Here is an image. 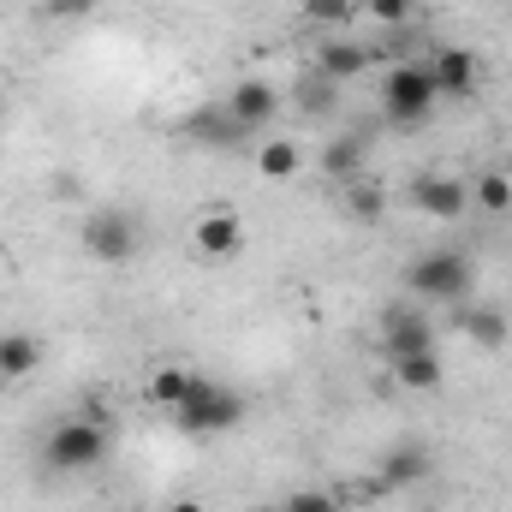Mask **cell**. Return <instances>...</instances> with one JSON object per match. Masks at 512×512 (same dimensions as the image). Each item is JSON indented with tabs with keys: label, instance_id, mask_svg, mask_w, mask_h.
<instances>
[{
	"label": "cell",
	"instance_id": "1",
	"mask_svg": "<svg viewBox=\"0 0 512 512\" xmlns=\"http://www.w3.org/2000/svg\"><path fill=\"white\" fill-rule=\"evenodd\" d=\"M108 447H114V423H96L90 411H78L42 435V465L60 477H78V471H96L108 459Z\"/></svg>",
	"mask_w": 512,
	"mask_h": 512
},
{
	"label": "cell",
	"instance_id": "2",
	"mask_svg": "<svg viewBox=\"0 0 512 512\" xmlns=\"http://www.w3.org/2000/svg\"><path fill=\"white\" fill-rule=\"evenodd\" d=\"M471 286H477V268L465 251H423L405 268V292L429 298V304H465Z\"/></svg>",
	"mask_w": 512,
	"mask_h": 512
},
{
	"label": "cell",
	"instance_id": "3",
	"mask_svg": "<svg viewBox=\"0 0 512 512\" xmlns=\"http://www.w3.org/2000/svg\"><path fill=\"white\" fill-rule=\"evenodd\" d=\"M435 102H441V90H435L429 66H411V60H399V66L382 78V114H387V126H405V131L429 126Z\"/></svg>",
	"mask_w": 512,
	"mask_h": 512
},
{
	"label": "cell",
	"instance_id": "4",
	"mask_svg": "<svg viewBox=\"0 0 512 512\" xmlns=\"http://www.w3.org/2000/svg\"><path fill=\"white\" fill-rule=\"evenodd\" d=\"M173 417H179V429H185V435H227V429H239V423H245V399H239L233 387L197 376L191 393H185V405H179Z\"/></svg>",
	"mask_w": 512,
	"mask_h": 512
},
{
	"label": "cell",
	"instance_id": "5",
	"mask_svg": "<svg viewBox=\"0 0 512 512\" xmlns=\"http://www.w3.org/2000/svg\"><path fill=\"white\" fill-rule=\"evenodd\" d=\"M137 239L143 233H137V215L131 209H90L84 215V251L96 256V262H114V268L131 262L137 256Z\"/></svg>",
	"mask_w": 512,
	"mask_h": 512
},
{
	"label": "cell",
	"instance_id": "6",
	"mask_svg": "<svg viewBox=\"0 0 512 512\" xmlns=\"http://www.w3.org/2000/svg\"><path fill=\"white\" fill-rule=\"evenodd\" d=\"M191 251H197V262H239V251H245V221L233 215V203H209L203 215H197V227H191Z\"/></svg>",
	"mask_w": 512,
	"mask_h": 512
},
{
	"label": "cell",
	"instance_id": "7",
	"mask_svg": "<svg viewBox=\"0 0 512 512\" xmlns=\"http://www.w3.org/2000/svg\"><path fill=\"white\" fill-rule=\"evenodd\" d=\"M382 346H387V364L393 358H411V352H435V322L417 310V304H387L382 310Z\"/></svg>",
	"mask_w": 512,
	"mask_h": 512
},
{
	"label": "cell",
	"instance_id": "8",
	"mask_svg": "<svg viewBox=\"0 0 512 512\" xmlns=\"http://www.w3.org/2000/svg\"><path fill=\"white\" fill-rule=\"evenodd\" d=\"M411 209L429 221H459L471 209V185L447 179V173H423V179H411Z\"/></svg>",
	"mask_w": 512,
	"mask_h": 512
},
{
	"label": "cell",
	"instance_id": "9",
	"mask_svg": "<svg viewBox=\"0 0 512 512\" xmlns=\"http://www.w3.org/2000/svg\"><path fill=\"white\" fill-rule=\"evenodd\" d=\"M233 120L245 131H262V126H274L280 120V90L268 84V78H239L233 90H227V102H221Z\"/></svg>",
	"mask_w": 512,
	"mask_h": 512
},
{
	"label": "cell",
	"instance_id": "10",
	"mask_svg": "<svg viewBox=\"0 0 512 512\" xmlns=\"http://www.w3.org/2000/svg\"><path fill=\"white\" fill-rule=\"evenodd\" d=\"M429 78H435V90H441L447 102H459V96H471V90L483 84V60H477L471 48H441V54L429 60Z\"/></svg>",
	"mask_w": 512,
	"mask_h": 512
},
{
	"label": "cell",
	"instance_id": "11",
	"mask_svg": "<svg viewBox=\"0 0 512 512\" xmlns=\"http://www.w3.org/2000/svg\"><path fill=\"white\" fill-rule=\"evenodd\" d=\"M429 471H435V459L417 447V441H405V447H393L382 459V471H376V483H382V495H405V489H417V483H429Z\"/></svg>",
	"mask_w": 512,
	"mask_h": 512
},
{
	"label": "cell",
	"instance_id": "12",
	"mask_svg": "<svg viewBox=\"0 0 512 512\" xmlns=\"http://www.w3.org/2000/svg\"><path fill=\"white\" fill-rule=\"evenodd\" d=\"M364 66H370V48H364V42H352V36H328V42L316 48V72H322V78H334L340 90H346Z\"/></svg>",
	"mask_w": 512,
	"mask_h": 512
},
{
	"label": "cell",
	"instance_id": "13",
	"mask_svg": "<svg viewBox=\"0 0 512 512\" xmlns=\"http://www.w3.org/2000/svg\"><path fill=\"white\" fill-rule=\"evenodd\" d=\"M185 137H191V143H209V149H233V143L245 137V126H239L227 108H191V114H185Z\"/></svg>",
	"mask_w": 512,
	"mask_h": 512
},
{
	"label": "cell",
	"instance_id": "14",
	"mask_svg": "<svg viewBox=\"0 0 512 512\" xmlns=\"http://www.w3.org/2000/svg\"><path fill=\"white\" fill-rule=\"evenodd\" d=\"M459 334L483 352H501L507 346V316L495 304H459Z\"/></svg>",
	"mask_w": 512,
	"mask_h": 512
},
{
	"label": "cell",
	"instance_id": "15",
	"mask_svg": "<svg viewBox=\"0 0 512 512\" xmlns=\"http://www.w3.org/2000/svg\"><path fill=\"white\" fill-rule=\"evenodd\" d=\"M256 173L280 185V179L304 173V149H298L292 137H262V143H256Z\"/></svg>",
	"mask_w": 512,
	"mask_h": 512
},
{
	"label": "cell",
	"instance_id": "16",
	"mask_svg": "<svg viewBox=\"0 0 512 512\" xmlns=\"http://www.w3.org/2000/svg\"><path fill=\"white\" fill-rule=\"evenodd\" d=\"M42 370V340L36 334H0V382L36 376Z\"/></svg>",
	"mask_w": 512,
	"mask_h": 512
},
{
	"label": "cell",
	"instance_id": "17",
	"mask_svg": "<svg viewBox=\"0 0 512 512\" xmlns=\"http://www.w3.org/2000/svg\"><path fill=\"white\" fill-rule=\"evenodd\" d=\"M393 382L411 393H435L447 382V364H441V352H411V358H393Z\"/></svg>",
	"mask_w": 512,
	"mask_h": 512
},
{
	"label": "cell",
	"instance_id": "18",
	"mask_svg": "<svg viewBox=\"0 0 512 512\" xmlns=\"http://www.w3.org/2000/svg\"><path fill=\"white\" fill-rule=\"evenodd\" d=\"M334 108H340V84L310 66V72L298 78V114H304V120H328Z\"/></svg>",
	"mask_w": 512,
	"mask_h": 512
},
{
	"label": "cell",
	"instance_id": "19",
	"mask_svg": "<svg viewBox=\"0 0 512 512\" xmlns=\"http://www.w3.org/2000/svg\"><path fill=\"white\" fill-rule=\"evenodd\" d=\"M358 167H364V143H358V137H334V143L322 149V173H328L334 185H352Z\"/></svg>",
	"mask_w": 512,
	"mask_h": 512
},
{
	"label": "cell",
	"instance_id": "20",
	"mask_svg": "<svg viewBox=\"0 0 512 512\" xmlns=\"http://www.w3.org/2000/svg\"><path fill=\"white\" fill-rule=\"evenodd\" d=\"M191 370H179V364H161L155 376H149V405H161V411H179L185 405V393H191Z\"/></svg>",
	"mask_w": 512,
	"mask_h": 512
},
{
	"label": "cell",
	"instance_id": "21",
	"mask_svg": "<svg viewBox=\"0 0 512 512\" xmlns=\"http://www.w3.org/2000/svg\"><path fill=\"white\" fill-rule=\"evenodd\" d=\"M346 215H352L358 227H382V215H387V197L376 191V185H364V179H352V185H346Z\"/></svg>",
	"mask_w": 512,
	"mask_h": 512
},
{
	"label": "cell",
	"instance_id": "22",
	"mask_svg": "<svg viewBox=\"0 0 512 512\" xmlns=\"http://www.w3.org/2000/svg\"><path fill=\"white\" fill-rule=\"evenodd\" d=\"M471 209H489V215H512V173H483L471 185Z\"/></svg>",
	"mask_w": 512,
	"mask_h": 512
},
{
	"label": "cell",
	"instance_id": "23",
	"mask_svg": "<svg viewBox=\"0 0 512 512\" xmlns=\"http://www.w3.org/2000/svg\"><path fill=\"white\" fill-rule=\"evenodd\" d=\"M352 12H358V0H304V18L310 24H352Z\"/></svg>",
	"mask_w": 512,
	"mask_h": 512
},
{
	"label": "cell",
	"instance_id": "24",
	"mask_svg": "<svg viewBox=\"0 0 512 512\" xmlns=\"http://www.w3.org/2000/svg\"><path fill=\"white\" fill-rule=\"evenodd\" d=\"M364 12H370L376 24H393V30H399V24L417 12V0H364Z\"/></svg>",
	"mask_w": 512,
	"mask_h": 512
},
{
	"label": "cell",
	"instance_id": "25",
	"mask_svg": "<svg viewBox=\"0 0 512 512\" xmlns=\"http://www.w3.org/2000/svg\"><path fill=\"white\" fill-rule=\"evenodd\" d=\"M280 512H340V501H334V495H322V489H304V495H292Z\"/></svg>",
	"mask_w": 512,
	"mask_h": 512
},
{
	"label": "cell",
	"instance_id": "26",
	"mask_svg": "<svg viewBox=\"0 0 512 512\" xmlns=\"http://www.w3.org/2000/svg\"><path fill=\"white\" fill-rule=\"evenodd\" d=\"M48 12H54V18H90L96 0H48Z\"/></svg>",
	"mask_w": 512,
	"mask_h": 512
},
{
	"label": "cell",
	"instance_id": "27",
	"mask_svg": "<svg viewBox=\"0 0 512 512\" xmlns=\"http://www.w3.org/2000/svg\"><path fill=\"white\" fill-rule=\"evenodd\" d=\"M173 512H203V507H197V501H179V507H173Z\"/></svg>",
	"mask_w": 512,
	"mask_h": 512
},
{
	"label": "cell",
	"instance_id": "28",
	"mask_svg": "<svg viewBox=\"0 0 512 512\" xmlns=\"http://www.w3.org/2000/svg\"><path fill=\"white\" fill-rule=\"evenodd\" d=\"M0 114H6V90H0Z\"/></svg>",
	"mask_w": 512,
	"mask_h": 512
}]
</instances>
